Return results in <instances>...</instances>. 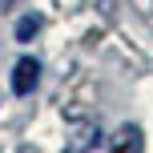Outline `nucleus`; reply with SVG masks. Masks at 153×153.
Returning a JSON list of instances; mask_svg holds the SVG:
<instances>
[{"instance_id": "f257e3e1", "label": "nucleus", "mask_w": 153, "mask_h": 153, "mask_svg": "<svg viewBox=\"0 0 153 153\" xmlns=\"http://www.w3.org/2000/svg\"><path fill=\"white\" fill-rule=\"evenodd\" d=\"M36 81H40V65L32 61V56L16 61V69H12V93L16 97H28V93L36 89Z\"/></svg>"}, {"instance_id": "f03ea898", "label": "nucleus", "mask_w": 153, "mask_h": 153, "mask_svg": "<svg viewBox=\"0 0 153 153\" xmlns=\"http://www.w3.org/2000/svg\"><path fill=\"white\" fill-rule=\"evenodd\" d=\"M117 153H141V133L137 129H121L117 133Z\"/></svg>"}, {"instance_id": "7ed1b4c3", "label": "nucleus", "mask_w": 153, "mask_h": 153, "mask_svg": "<svg viewBox=\"0 0 153 153\" xmlns=\"http://www.w3.org/2000/svg\"><path fill=\"white\" fill-rule=\"evenodd\" d=\"M36 28H40V16H24V20L16 24V40H28Z\"/></svg>"}, {"instance_id": "20e7f679", "label": "nucleus", "mask_w": 153, "mask_h": 153, "mask_svg": "<svg viewBox=\"0 0 153 153\" xmlns=\"http://www.w3.org/2000/svg\"><path fill=\"white\" fill-rule=\"evenodd\" d=\"M4 4H8V0H4Z\"/></svg>"}]
</instances>
